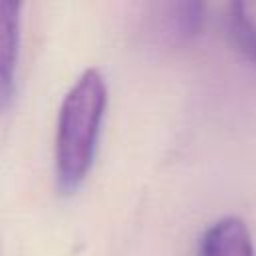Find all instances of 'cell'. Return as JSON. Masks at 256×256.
I'll use <instances>...</instances> for the list:
<instances>
[{
  "mask_svg": "<svg viewBox=\"0 0 256 256\" xmlns=\"http://www.w3.org/2000/svg\"><path fill=\"white\" fill-rule=\"evenodd\" d=\"M106 102L108 88L98 68H86L66 92L54 138L56 188L60 194H74L88 176L96 156Z\"/></svg>",
  "mask_w": 256,
  "mask_h": 256,
  "instance_id": "6da1fadb",
  "label": "cell"
},
{
  "mask_svg": "<svg viewBox=\"0 0 256 256\" xmlns=\"http://www.w3.org/2000/svg\"><path fill=\"white\" fill-rule=\"evenodd\" d=\"M20 12V2H0V112L10 108L16 92Z\"/></svg>",
  "mask_w": 256,
  "mask_h": 256,
  "instance_id": "7a4b0ae2",
  "label": "cell"
},
{
  "mask_svg": "<svg viewBox=\"0 0 256 256\" xmlns=\"http://www.w3.org/2000/svg\"><path fill=\"white\" fill-rule=\"evenodd\" d=\"M198 256H256L248 224L240 216L218 218L204 230Z\"/></svg>",
  "mask_w": 256,
  "mask_h": 256,
  "instance_id": "3957f363",
  "label": "cell"
},
{
  "mask_svg": "<svg viewBox=\"0 0 256 256\" xmlns=\"http://www.w3.org/2000/svg\"><path fill=\"white\" fill-rule=\"evenodd\" d=\"M228 32L236 50L256 64V0H236L230 4Z\"/></svg>",
  "mask_w": 256,
  "mask_h": 256,
  "instance_id": "277c9868",
  "label": "cell"
},
{
  "mask_svg": "<svg viewBox=\"0 0 256 256\" xmlns=\"http://www.w3.org/2000/svg\"><path fill=\"white\" fill-rule=\"evenodd\" d=\"M170 34L178 40H190L202 32L206 8L202 2H174L168 4Z\"/></svg>",
  "mask_w": 256,
  "mask_h": 256,
  "instance_id": "5b68a950",
  "label": "cell"
}]
</instances>
